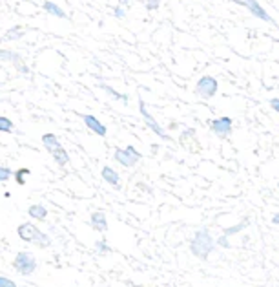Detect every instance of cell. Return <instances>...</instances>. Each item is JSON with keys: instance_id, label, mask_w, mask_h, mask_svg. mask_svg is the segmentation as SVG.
<instances>
[{"instance_id": "obj_23", "label": "cell", "mask_w": 279, "mask_h": 287, "mask_svg": "<svg viewBox=\"0 0 279 287\" xmlns=\"http://www.w3.org/2000/svg\"><path fill=\"white\" fill-rule=\"evenodd\" d=\"M95 249H97L99 254H106V252H109V247H108V244H106L104 240H99V242L95 244Z\"/></svg>"}, {"instance_id": "obj_17", "label": "cell", "mask_w": 279, "mask_h": 287, "mask_svg": "<svg viewBox=\"0 0 279 287\" xmlns=\"http://www.w3.org/2000/svg\"><path fill=\"white\" fill-rule=\"evenodd\" d=\"M30 174H31V170H30V169H26V166H22V169L15 170L13 178H15V181H17V185H20V187H24V185H26V178H27V176H30Z\"/></svg>"}, {"instance_id": "obj_11", "label": "cell", "mask_w": 279, "mask_h": 287, "mask_svg": "<svg viewBox=\"0 0 279 287\" xmlns=\"http://www.w3.org/2000/svg\"><path fill=\"white\" fill-rule=\"evenodd\" d=\"M82 121H84V125H86V128H90V130L99 135V137H106V135H108V128H106L95 115H92V113H84Z\"/></svg>"}, {"instance_id": "obj_22", "label": "cell", "mask_w": 279, "mask_h": 287, "mask_svg": "<svg viewBox=\"0 0 279 287\" xmlns=\"http://www.w3.org/2000/svg\"><path fill=\"white\" fill-rule=\"evenodd\" d=\"M144 6L148 11H157L159 6H161V0H144Z\"/></svg>"}, {"instance_id": "obj_12", "label": "cell", "mask_w": 279, "mask_h": 287, "mask_svg": "<svg viewBox=\"0 0 279 287\" xmlns=\"http://www.w3.org/2000/svg\"><path fill=\"white\" fill-rule=\"evenodd\" d=\"M100 178H102V181L108 183L109 187H114L115 190H119V188L122 187L121 176H119V172L114 169V166H108V165L102 166V170H100Z\"/></svg>"}, {"instance_id": "obj_28", "label": "cell", "mask_w": 279, "mask_h": 287, "mask_svg": "<svg viewBox=\"0 0 279 287\" xmlns=\"http://www.w3.org/2000/svg\"><path fill=\"white\" fill-rule=\"evenodd\" d=\"M130 4H131V0H119V6H122L124 9L130 8Z\"/></svg>"}, {"instance_id": "obj_26", "label": "cell", "mask_w": 279, "mask_h": 287, "mask_svg": "<svg viewBox=\"0 0 279 287\" xmlns=\"http://www.w3.org/2000/svg\"><path fill=\"white\" fill-rule=\"evenodd\" d=\"M114 17L119 18V20H122V18L126 17V9L122 8V6H117V8L114 9Z\"/></svg>"}, {"instance_id": "obj_2", "label": "cell", "mask_w": 279, "mask_h": 287, "mask_svg": "<svg viewBox=\"0 0 279 287\" xmlns=\"http://www.w3.org/2000/svg\"><path fill=\"white\" fill-rule=\"evenodd\" d=\"M17 234H18V238H20L22 242H26V244H33V245H37V247H40V249H48L49 245L53 244L51 238H49V234L42 232L39 227L33 225L31 222L20 223V225L17 227Z\"/></svg>"}, {"instance_id": "obj_25", "label": "cell", "mask_w": 279, "mask_h": 287, "mask_svg": "<svg viewBox=\"0 0 279 287\" xmlns=\"http://www.w3.org/2000/svg\"><path fill=\"white\" fill-rule=\"evenodd\" d=\"M0 287H18V285L11 278H8V276H0Z\"/></svg>"}, {"instance_id": "obj_14", "label": "cell", "mask_w": 279, "mask_h": 287, "mask_svg": "<svg viewBox=\"0 0 279 287\" xmlns=\"http://www.w3.org/2000/svg\"><path fill=\"white\" fill-rule=\"evenodd\" d=\"M42 9L46 11V13L53 15V17H57V18H68L64 9H62L61 6L55 4V2H51V0H46V2L42 4Z\"/></svg>"}, {"instance_id": "obj_18", "label": "cell", "mask_w": 279, "mask_h": 287, "mask_svg": "<svg viewBox=\"0 0 279 287\" xmlns=\"http://www.w3.org/2000/svg\"><path fill=\"white\" fill-rule=\"evenodd\" d=\"M99 86H100V90H104L109 97H114V99H117V101H122V103H128V95H122V93H119L117 90H114V88L108 86V84H99Z\"/></svg>"}, {"instance_id": "obj_20", "label": "cell", "mask_w": 279, "mask_h": 287, "mask_svg": "<svg viewBox=\"0 0 279 287\" xmlns=\"http://www.w3.org/2000/svg\"><path fill=\"white\" fill-rule=\"evenodd\" d=\"M0 132H4V134H11V132H15L13 121L4 117V115H0Z\"/></svg>"}, {"instance_id": "obj_1", "label": "cell", "mask_w": 279, "mask_h": 287, "mask_svg": "<svg viewBox=\"0 0 279 287\" xmlns=\"http://www.w3.org/2000/svg\"><path fill=\"white\" fill-rule=\"evenodd\" d=\"M217 244H215L214 236L210 234L208 227H201L193 232L192 240H190V252L193 256L199 258L201 261H206L210 258V254L215 251Z\"/></svg>"}, {"instance_id": "obj_13", "label": "cell", "mask_w": 279, "mask_h": 287, "mask_svg": "<svg viewBox=\"0 0 279 287\" xmlns=\"http://www.w3.org/2000/svg\"><path fill=\"white\" fill-rule=\"evenodd\" d=\"M90 225H92L93 231L97 232H106L108 231V220H106V214L102 210H95L90 216Z\"/></svg>"}, {"instance_id": "obj_3", "label": "cell", "mask_w": 279, "mask_h": 287, "mask_svg": "<svg viewBox=\"0 0 279 287\" xmlns=\"http://www.w3.org/2000/svg\"><path fill=\"white\" fill-rule=\"evenodd\" d=\"M42 145L49 152V156L55 159V163H57L59 166H66L68 163H70V154L66 152V148L62 147L61 139H59L55 134H44Z\"/></svg>"}, {"instance_id": "obj_21", "label": "cell", "mask_w": 279, "mask_h": 287, "mask_svg": "<svg viewBox=\"0 0 279 287\" xmlns=\"http://www.w3.org/2000/svg\"><path fill=\"white\" fill-rule=\"evenodd\" d=\"M15 172L9 166H0V183H6V181H9V178L13 176Z\"/></svg>"}, {"instance_id": "obj_5", "label": "cell", "mask_w": 279, "mask_h": 287, "mask_svg": "<svg viewBox=\"0 0 279 287\" xmlns=\"http://www.w3.org/2000/svg\"><path fill=\"white\" fill-rule=\"evenodd\" d=\"M114 157H115V161H117L121 166H126V169H133V166H135L137 163L143 159V154H141L135 147L128 145L126 148H115Z\"/></svg>"}, {"instance_id": "obj_27", "label": "cell", "mask_w": 279, "mask_h": 287, "mask_svg": "<svg viewBox=\"0 0 279 287\" xmlns=\"http://www.w3.org/2000/svg\"><path fill=\"white\" fill-rule=\"evenodd\" d=\"M270 106L274 108V112L279 113V97H274V99H270Z\"/></svg>"}, {"instance_id": "obj_10", "label": "cell", "mask_w": 279, "mask_h": 287, "mask_svg": "<svg viewBox=\"0 0 279 287\" xmlns=\"http://www.w3.org/2000/svg\"><path fill=\"white\" fill-rule=\"evenodd\" d=\"M232 126H234V121H232L230 117H227V115H225V117H217L210 123L212 132H214L215 135H219V137H222V139L232 134Z\"/></svg>"}, {"instance_id": "obj_15", "label": "cell", "mask_w": 279, "mask_h": 287, "mask_svg": "<svg viewBox=\"0 0 279 287\" xmlns=\"http://www.w3.org/2000/svg\"><path fill=\"white\" fill-rule=\"evenodd\" d=\"M27 214H30V218H33V220H39V222H44V220L48 218V209H46L44 205L35 203V205H30V209H27Z\"/></svg>"}, {"instance_id": "obj_6", "label": "cell", "mask_w": 279, "mask_h": 287, "mask_svg": "<svg viewBox=\"0 0 279 287\" xmlns=\"http://www.w3.org/2000/svg\"><path fill=\"white\" fill-rule=\"evenodd\" d=\"M139 112H141V115H143V119H144V125L148 126L150 130L157 135V137H161L162 141H170L172 139L170 135H168V132H166L164 128H162V126L157 123V119L153 117L152 113L148 112V106H146V103H144L143 99H139Z\"/></svg>"}, {"instance_id": "obj_19", "label": "cell", "mask_w": 279, "mask_h": 287, "mask_svg": "<svg viewBox=\"0 0 279 287\" xmlns=\"http://www.w3.org/2000/svg\"><path fill=\"white\" fill-rule=\"evenodd\" d=\"M22 37H24V30H22L20 26H15L6 31L4 40H18V39H22Z\"/></svg>"}, {"instance_id": "obj_16", "label": "cell", "mask_w": 279, "mask_h": 287, "mask_svg": "<svg viewBox=\"0 0 279 287\" xmlns=\"http://www.w3.org/2000/svg\"><path fill=\"white\" fill-rule=\"evenodd\" d=\"M248 223H250V220L248 218H244V220H241L237 225H232V227H227L225 231H222V234L225 236H234V234H239L241 231H244L246 227H248Z\"/></svg>"}, {"instance_id": "obj_9", "label": "cell", "mask_w": 279, "mask_h": 287, "mask_svg": "<svg viewBox=\"0 0 279 287\" xmlns=\"http://www.w3.org/2000/svg\"><path fill=\"white\" fill-rule=\"evenodd\" d=\"M0 61H9L15 68H17L18 74H22V75L30 74V68L24 64L22 55H18L17 52H11V50H0Z\"/></svg>"}, {"instance_id": "obj_8", "label": "cell", "mask_w": 279, "mask_h": 287, "mask_svg": "<svg viewBox=\"0 0 279 287\" xmlns=\"http://www.w3.org/2000/svg\"><path fill=\"white\" fill-rule=\"evenodd\" d=\"M232 2H234V4H237V6H243L244 9H248L250 13H252L256 18H259V20L268 22V24H274V26H277L274 18L268 15V11H266V9L259 4L258 0H232Z\"/></svg>"}, {"instance_id": "obj_24", "label": "cell", "mask_w": 279, "mask_h": 287, "mask_svg": "<svg viewBox=\"0 0 279 287\" xmlns=\"http://www.w3.org/2000/svg\"><path fill=\"white\" fill-rule=\"evenodd\" d=\"M215 244H217L219 247H222V249H230V242H228V236H225V234L219 236V238L215 240Z\"/></svg>"}, {"instance_id": "obj_7", "label": "cell", "mask_w": 279, "mask_h": 287, "mask_svg": "<svg viewBox=\"0 0 279 287\" xmlns=\"http://www.w3.org/2000/svg\"><path fill=\"white\" fill-rule=\"evenodd\" d=\"M217 90H219L217 79L212 77V75H203L196 84V95L201 97V99H212L217 93Z\"/></svg>"}, {"instance_id": "obj_4", "label": "cell", "mask_w": 279, "mask_h": 287, "mask_svg": "<svg viewBox=\"0 0 279 287\" xmlns=\"http://www.w3.org/2000/svg\"><path fill=\"white\" fill-rule=\"evenodd\" d=\"M37 267H39V261H37L35 254L30 251H20L17 252V256L13 260V269L17 271L22 276H31L35 273Z\"/></svg>"}, {"instance_id": "obj_29", "label": "cell", "mask_w": 279, "mask_h": 287, "mask_svg": "<svg viewBox=\"0 0 279 287\" xmlns=\"http://www.w3.org/2000/svg\"><path fill=\"white\" fill-rule=\"evenodd\" d=\"M272 223H274V225H279V210L272 216Z\"/></svg>"}]
</instances>
